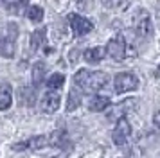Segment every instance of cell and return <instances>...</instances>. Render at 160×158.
<instances>
[{"instance_id": "d6986e66", "label": "cell", "mask_w": 160, "mask_h": 158, "mask_svg": "<svg viewBox=\"0 0 160 158\" xmlns=\"http://www.w3.org/2000/svg\"><path fill=\"white\" fill-rule=\"evenodd\" d=\"M101 4L108 9H124L128 6V0H101Z\"/></svg>"}, {"instance_id": "4fadbf2b", "label": "cell", "mask_w": 160, "mask_h": 158, "mask_svg": "<svg viewBox=\"0 0 160 158\" xmlns=\"http://www.w3.org/2000/svg\"><path fill=\"white\" fill-rule=\"evenodd\" d=\"M49 144H51L52 147H65V146H68V136H67V131L65 129H56L54 133H52L51 136H49Z\"/></svg>"}, {"instance_id": "3957f363", "label": "cell", "mask_w": 160, "mask_h": 158, "mask_svg": "<svg viewBox=\"0 0 160 158\" xmlns=\"http://www.w3.org/2000/svg\"><path fill=\"white\" fill-rule=\"evenodd\" d=\"M113 86H115V93H119V95L131 92V90H137L138 77L135 74H131V72H121L113 79Z\"/></svg>"}, {"instance_id": "9c48e42d", "label": "cell", "mask_w": 160, "mask_h": 158, "mask_svg": "<svg viewBox=\"0 0 160 158\" xmlns=\"http://www.w3.org/2000/svg\"><path fill=\"white\" fill-rule=\"evenodd\" d=\"M59 102H61V99H59L58 92H56V90H51V92H47L43 95L40 106H42V111H43V113H54L59 108Z\"/></svg>"}, {"instance_id": "6da1fadb", "label": "cell", "mask_w": 160, "mask_h": 158, "mask_svg": "<svg viewBox=\"0 0 160 158\" xmlns=\"http://www.w3.org/2000/svg\"><path fill=\"white\" fill-rule=\"evenodd\" d=\"M108 83V76L104 72H90L87 68L78 70L74 76V86H78L81 92H99Z\"/></svg>"}, {"instance_id": "52a82bcc", "label": "cell", "mask_w": 160, "mask_h": 158, "mask_svg": "<svg viewBox=\"0 0 160 158\" xmlns=\"http://www.w3.org/2000/svg\"><path fill=\"white\" fill-rule=\"evenodd\" d=\"M68 22H70V27H72L74 36H85L94 29V23L88 20V18L81 16V14H76V13L68 14Z\"/></svg>"}, {"instance_id": "7a4b0ae2", "label": "cell", "mask_w": 160, "mask_h": 158, "mask_svg": "<svg viewBox=\"0 0 160 158\" xmlns=\"http://www.w3.org/2000/svg\"><path fill=\"white\" fill-rule=\"evenodd\" d=\"M16 38H18V25L11 22V23H8L4 36L0 38V56L8 57V59H11V57L15 56Z\"/></svg>"}, {"instance_id": "5b68a950", "label": "cell", "mask_w": 160, "mask_h": 158, "mask_svg": "<svg viewBox=\"0 0 160 158\" xmlns=\"http://www.w3.org/2000/svg\"><path fill=\"white\" fill-rule=\"evenodd\" d=\"M112 136H113L115 146H119V147H124L128 144V140H130V136H131V124L126 117H121L117 121V126L113 129V135Z\"/></svg>"}, {"instance_id": "8fae6325", "label": "cell", "mask_w": 160, "mask_h": 158, "mask_svg": "<svg viewBox=\"0 0 160 158\" xmlns=\"http://www.w3.org/2000/svg\"><path fill=\"white\" fill-rule=\"evenodd\" d=\"M45 74H47V67H45L43 61H38V63L32 65V74H31V77H32V86L38 88V86H42L45 79Z\"/></svg>"}, {"instance_id": "ba28073f", "label": "cell", "mask_w": 160, "mask_h": 158, "mask_svg": "<svg viewBox=\"0 0 160 158\" xmlns=\"http://www.w3.org/2000/svg\"><path fill=\"white\" fill-rule=\"evenodd\" d=\"M49 144V138L45 135H38V136H32L29 138L27 142H18L13 146V149L15 151H23V149H32V151H40L43 149L45 146Z\"/></svg>"}, {"instance_id": "2e32d148", "label": "cell", "mask_w": 160, "mask_h": 158, "mask_svg": "<svg viewBox=\"0 0 160 158\" xmlns=\"http://www.w3.org/2000/svg\"><path fill=\"white\" fill-rule=\"evenodd\" d=\"M81 104V92L78 86H74L68 92V101H67V111H74L76 108H79Z\"/></svg>"}, {"instance_id": "9a60e30c", "label": "cell", "mask_w": 160, "mask_h": 158, "mask_svg": "<svg viewBox=\"0 0 160 158\" xmlns=\"http://www.w3.org/2000/svg\"><path fill=\"white\" fill-rule=\"evenodd\" d=\"M45 36H47V29L45 27L36 29V31L32 32V36H31V50H32V52H36V50L43 45Z\"/></svg>"}, {"instance_id": "ac0fdd59", "label": "cell", "mask_w": 160, "mask_h": 158, "mask_svg": "<svg viewBox=\"0 0 160 158\" xmlns=\"http://www.w3.org/2000/svg\"><path fill=\"white\" fill-rule=\"evenodd\" d=\"M65 83V76L63 74H52L51 77L47 79V86H49V90H59L61 86Z\"/></svg>"}, {"instance_id": "277c9868", "label": "cell", "mask_w": 160, "mask_h": 158, "mask_svg": "<svg viewBox=\"0 0 160 158\" xmlns=\"http://www.w3.org/2000/svg\"><path fill=\"white\" fill-rule=\"evenodd\" d=\"M133 29H135V34L140 38H151L153 34V25H151V18L149 14L146 13L144 9H138L135 14V20H133Z\"/></svg>"}, {"instance_id": "44dd1931", "label": "cell", "mask_w": 160, "mask_h": 158, "mask_svg": "<svg viewBox=\"0 0 160 158\" xmlns=\"http://www.w3.org/2000/svg\"><path fill=\"white\" fill-rule=\"evenodd\" d=\"M155 77H160V65H158V68L155 70Z\"/></svg>"}, {"instance_id": "30bf717a", "label": "cell", "mask_w": 160, "mask_h": 158, "mask_svg": "<svg viewBox=\"0 0 160 158\" xmlns=\"http://www.w3.org/2000/svg\"><path fill=\"white\" fill-rule=\"evenodd\" d=\"M11 102H13V88L9 83H2L0 85V111L9 110Z\"/></svg>"}, {"instance_id": "7c38bea8", "label": "cell", "mask_w": 160, "mask_h": 158, "mask_svg": "<svg viewBox=\"0 0 160 158\" xmlns=\"http://www.w3.org/2000/svg\"><path fill=\"white\" fill-rule=\"evenodd\" d=\"M104 54H106L104 47H92V49H87V50H85L83 57H85V61H87V63L95 65V63H99L102 57H104Z\"/></svg>"}, {"instance_id": "e0dca14e", "label": "cell", "mask_w": 160, "mask_h": 158, "mask_svg": "<svg viewBox=\"0 0 160 158\" xmlns=\"http://www.w3.org/2000/svg\"><path fill=\"white\" fill-rule=\"evenodd\" d=\"M25 16H27L31 22L40 23V22L43 20V9H42L40 6H29L27 11H25Z\"/></svg>"}, {"instance_id": "8992f818", "label": "cell", "mask_w": 160, "mask_h": 158, "mask_svg": "<svg viewBox=\"0 0 160 158\" xmlns=\"http://www.w3.org/2000/svg\"><path fill=\"white\" fill-rule=\"evenodd\" d=\"M106 54H108L113 61H122L126 57V42H124L122 34H115L106 45Z\"/></svg>"}, {"instance_id": "ffe728a7", "label": "cell", "mask_w": 160, "mask_h": 158, "mask_svg": "<svg viewBox=\"0 0 160 158\" xmlns=\"http://www.w3.org/2000/svg\"><path fill=\"white\" fill-rule=\"evenodd\" d=\"M153 124H155V126L160 129V110H157V111H155V117H153Z\"/></svg>"}, {"instance_id": "5bb4252c", "label": "cell", "mask_w": 160, "mask_h": 158, "mask_svg": "<svg viewBox=\"0 0 160 158\" xmlns=\"http://www.w3.org/2000/svg\"><path fill=\"white\" fill-rule=\"evenodd\" d=\"M108 106H110V97H106V95H95L94 99L88 102L90 111H104Z\"/></svg>"}]
</instances>
